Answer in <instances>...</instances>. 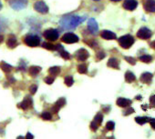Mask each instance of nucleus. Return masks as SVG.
I'll list each match as a JSON object with an SVG mask.
<instances>
[{
  "mask_svg": "<svg viewBox=\"0 0 155 139\" xmlns=\"http://www.w3.org/2000/svg\"><path fill=\"white\" fill-rule=\"evenodd\" d=\"M139 59L141 61V62H144V63H150L152 61V57L150 55H143V56H140L139 57Z\"/></svg>",
  "mask_w": 155,
  "mask_h": 139,
  "instance_id": "cd10ccee",
  "label": "nucleus"
},
{
  "mask_svg": "<svg viewBox=\"0 0 155 139\" xmlns=\"http://www.w3.org/2000/svg\"><path fill=\"white\" fill-rule=\"evenodd\" d=\"M18 70H20V71L25 72V71H26V64H25L24 62H21V63H20V66H19L18 68Z\"/></svg>",
  "mask_w": 155,
  "mask_h": 139,
  "instance_id": "ea45409f",
  "label": "nucleus"
},
{
  "mask_svg": "<svg viewBox=\"0 0 155 139\" xmlns=\"http://www.w3.org/2000/svg\"><path fill=\"white\" fill-rule=\"evenodd\" d=\"M8 27V20L0 17V32H4Z\"/></svg>",
  "mask_w": 155,
  "mask_h": 139,
  "instance_id": "a878e982",
  "label": "nucleus"
},
{
  "mask_svg": "<svg viewBox=\"0 0 155 139\" xmlns=\"http://www.w3.org/2000/svg\"><path fill=\"white\" fill-rule=\"evenodd\" d=\"M148 118L147 117H143V116H139V117H136L135 118V121L138 123V124H140V125H143V124H145L148 120H147Z\"/></svg>",
  "mask_w": 155,
  "mask_h": 139,
  "instance_id": "7c9ffc66",
  "label": "nucleus"
},
{
  "mask_svg": "<svg viewBox=\"0 0 155 139\" xmlns=\"http://www.w3.org/2000/svg\"><path fill=\"white\" fill-rule=\"evenodd\" d=\"M137 7H138V2L136 0H125L123 3V8L129 11H133L134 9L137 8Z\"/></svg>",
  "mask_w": 155,
  "mask_h": 139,
  "instance_id": "9b49d317",
  "label": "nucleus"
},
{
  "mask_svg": "<svg viewBox=\"0 0 155 139\" xmlns=\"http://www.w3.org/2000/svg\"><path fill=\"white\" fill-rule=\"evenodd\" d=\"M88 45H89L92 48H98V43L96 42V41H94V40H91V41H89V42H87V41H85Z\"/></svg>",
  "mask_w": 155,
  "mask_h": 139,
  "instance_id": "e433bc0d",
  "label": "nucleus"
},
{
  "mask_svg": "<svg viewBox=\"0 0 155 139\" xmlns=\"http://www.w3.org/2000/svg\"><path fill=\"white\" fill-rule=\"evenodd\" d=\"M41 71V67L40 66H30L29 68V75L32 76V77H35L37 76V74Z\"/></svg>",
  "mask_w": 155,
  "mask_h": 139,
  "instance_id": "412c9836",
  "label": "nucleus"
},
{
  "mask_svg": "<svg viewBox=\"0 0 155 139\" xmlns=\"http://www.w3.org/2000/svg\"><path fill=\"white\" fill-rule=\"evenodd\" d=\"M125 60L132 66H134L136 64V59L131 57H125Z\"/></svg>",
  "mask_w": 155,
  "mask_h": 139,
  "instance_id": "f704fd0d",
  "label": "nucleus"
},
{
  "mask_svg": "<svg viewBox=\"0 0 155 139\" xmlns=\"http://www.w3.org/2000/svg\"><path fill=\"white\" fill-rule=\"evenodd\" d=\"M10 7L17 11L24 9L27 6V0H9Z\"/></svg>",
  "mask_w": 155,
  "mask_h": 139,
  "instance_id": "39448f33",
  "label": "nucleus"
},
{
  "mask_svg": "<svg viewBox=\"0 0 155 139\" xmlns=\"http://www.w3.org/2000/svg\"><path fill=\"white\" fill-rule=\"evenodd\" d=\"M43 36H44V37L47 40L51 41V42H54V41H56V40L59 39V37H60V32L57 29L50 28V29H47L44 32Z\"/></svg>",
  "mask_w": 155,
  "mask_h": 139,
  "instance_id": "20e7f679",
  "label": "nucleus"
},
{
  "mask_svg": "<svg viewBox=\"0 0 155 139\" xmlns=\"http://www.w3.org/2000/svg\"><path fill=\"white\" fill-rule=\"evenodd\" d=\"M0 66H1V69L5 72V73H10L11 71H12V69H13V67H12V66H10V65H8V63H6V62H4V61H2L1 62V64H0Z\"/></svg>",
  "mask_w": 155,
  "mask_h": 139,
  "instance_id": "4be33fe9",
  "label": "nucleus"
},
{
  "mask_svg": "<svg viewBox=\"0 0 155 139\" xmlns=\"http://www.w3.org/2000/svg\"><path fill=\"white\" fill-rule=\"evenodd\" d=\"M134 37L131 35H125L121 36L118 39V42L120 44V45L124 49H129L131 46L134 44Z\"/></svg>",
  "mask_w": 155,
  "mask_h": 139,
  "instance_id": "f03ea898",
  "label": "nucleus"
},
{
  "mask_svg": "<svg viewBox=\"0 0 155 139\" xmlns=\"http://www.w3.org/2000/svg\"><path fill=\"white\" fill-rule=\"evenodd\" d=\"M133 112H134V109H133V108H131V107H130L129 109H127L126 111H124L123 115H124V116H128V115H131V114H132Z\"/></svg>",
  "mask_w": 155,
  "mask_h": 139,
  "instance_id": "a19ab883",
  "label": "nucleus"
},
{
  "mask_svg": "<svg viewBox=\"0 0 155 139\" xmlns=\"http://www.w3.org/2000/svg\"><path fill=\"white\" fill-rule=\"evenodd\" d=\"M152 45H153V48L155 49V41H154V42L152 43Z\"/></svg>",
  "mask_w": 155,
  "mask_h": 139,
  "instance_id": "8fccbe9b",
  "label": "nucleus"
},
{
  "mask_svg": "<svg viewBox=\"0 0 155 139\" xmlns=\"http://www.w3.org/2000/svg\"><path fill=\"white\" fill-rule=\"evenodd\" d=\"M79 36L73 33H66L61 37V41L66 44H74V43L79 42Z\"/></svg>",
  "mask_w": 155,
  "mask_h": 139,
  "instance_id": "423d86ee",
  "label": "nucleus"
},
{
  "mask_svg": "<svg viewBox=\"0 0 155 139\" xmlns=\"http://www.w3.org/2000/svg\"><path fill=\"white\" fill-rule=\"evenodd\" d=\"M37 90V86L36 85H30V87H29V91H30V93H31L32 95H35V94H36Z\"/></svg>",
  "mask_w": 155,
  "mask_h": 139,
  "instance_id": "4c0bfd02",
  "label": "nucleus"
},
{
  "mask_svg": "<svg viewBox=\"0 0 155 139\" xmlns=\"http://www.w3.org/2000/svg\"><path fill=\"white\" fill-rule=\"evenodd\" d=\"M89 57V54L85 48H80L75 53V57L77 58L78 61H85L88 59Z\"/></svg>",
  "mask_w": 155,
  "mask_h": 139,
  "instance_id": "1a4fd4ad",
  "label": "nucleus"
},
{
  "mask_svg": "<svg viewBox=\"0 0 155 139\" xmlns=\"http://www.w3.org/2000/svg\"><path fill=\"white\" fill-rule=\"evenodd\" d=\"M144 9L147 12H155V0H146L144 3Z\"/></svg>",
  "mask_w": 155,
  "mask_h": 139,
  "instance_id": "dca6fc26",
  "label": "nucleus"
},
{
  "mask_svg": "<svg viewBox=\"0 0 155 139\" xmlns=\"http://www.w3.org/2000/svg\"><path fill=\"white\" fill-rule=\"evenodd\" d=\"M93 1H100V0H93Z\"/></svg>",
  "mask_w": 155,
  "mask_h": 139,
  "instance_id": "603ef678",
  "label": "nucleus"
},
{
  "mask_svg": "<svg viewBox=\"0 0 155 139\" xmlns=\"http://www.w3.org/2000/svg\"><path fill=\"white\" fill-rule=\"evenodd\" d=\"M65 105H66V99H65L64 97H60V98L55 103V105L52 107V108H51V111H52L53 113H55V114H57V113L60 111V109L61 107H63Z\"/></svg>",
  "mask_w": 155,
  "mask_h": 139,
  "instance_id": "ddd939ff",
  "label": "nucleus"
},
{
  "mask_svg": "<svg viewBox=\"0 0 155 139\" xmlns=\"http://www.w3.org/2000/svg\"><path fill=\"white\" fill-rule=\"evenodd\" d=\"M3 41H4V36L2 35H0V44H1Z\"/></svg>",
  "mask_w": 155,
  "mask_h": 139,
  "instance_id": "a18cd8bd",
  "label": "nucleus"
},
{
  "mask_svg": "<svg viewBox=\"0 0 155 139\" xmlns=\"http://www.w3.org/2000/svg\"><path fill=\"white\" fill-rule=\"evenodd\" d=\"M131 104V100L127 99V98H123V97H120L117 99V105L121 107H126L128 106H130Z\"/></svg>",
  "mask_w": 155,
  "mask_h": 139,
  "instance_id": "aec40b11",
  "label": "nucleus"
},
{
  "mask_svg": "<svg viewBox=\"0 0 155 139\" xmlns=\"http://www.w3.org/2000/svg\"><path fill=\"white\" fill-rule=\"evenodd\" d=\"M54 80H55V78L54 77H52V76H47V77H45V79H44V81L47 84V85H51L53 82H54Z\"/></svg>",
  "mask_w": 155,
  "mask_h": 139,
  "instance_id": "c9c22d12",
  "label": "nucleus"
},
{
  "mask_svg": "<svg viewBox=\"0 0 155 139\" xmlns=\"http://www.w3.org/2000/svg\"><path fill=\"white\" fill-rule=\"evenodd\" d=\"M17 139H25V138H24L23 136H21V135H19V136H18V137Z\"/></svg>",
  "mask_w": 155,
  "mask_h": 139,
  "instance_id": "09e8293b",
  "label": "nucleus"
},
{
  "mask_svg": "<svg viewBox=\"0 0 155 139\" xmlns=\"http://www.w3.org/2000/svg\"><path fill=\"white\" fill-rule=\"evenodd\" d=\"M106 57V54L103 52V51H98L97 54H96V57H97V59L98 60H101V59H103Z\"/></svg>",
  "mask_w": 155,
  "mask_h": 139,
  "instance_id": "72a5a7b5",
  "label": "nucleus"
},
{
  "mask_svg": "<svg viewBox=\"0 0 155 139\" xmlns=\"http://www.w3.org/2000/svg\"><path fill=\"white\" fill-rule=\"evenodd\" d=\"M34 138V135L30 133H27V135H26V139H33Z\"/></svg>",
  "mask_w": 155,
  "mask_h": 139,
  "instance_id": "37998d69",
  "label": "nucleus"
},
{
  "mask_svg": "<svg viewBox=\"0 0 155 139\" xmlns=\"http://www.w3.org/2000/svg\"><path fill=\"white\" fill-rule=\"evenodd\" d=\"M111 1H112V2H120V1H121V0H111Z\"/></svg>",
  "mask_w": 155,
  "mask_h": 139,
  "instance_id": "49530a36",
  "label": "nucleus"
},
{
  "mask_svg": "<svg viewBox=\"0 0 155 139\" xmlns=\"http://www.w3.org/2000/svg\"><path fill=\"white\" fill-rule=\"evenodd\" d=\"M2 8H3V5H2L1 1H0V10H1V9H2Z\"/></svg>",
  "mask_w": 155,
  "mask_h": 139,
  "instance_id": "de8ad7c7",
  "label": "nucleus"
},
{
  "mask_svg": "<svg viewBox=\"0 0 155 139\" xmlns=\"http://www.w3.org/2000/svg\"><path fill=\"white\" fill-rule=\"evenodd\" d=\"M86 20V17H79L75 15H68L63 17L60 21V26L64 30H73L79 24Z\"/></svg>",
  "mask_w": 155,
  "mask_h": 139,
  "instance_id": "f257e3e1",
  "label": "nucleus"
},
{
  "mask_svg": "<svg viewBox=\"0 0 155 139\" xmlns=\"http://www.w3.org/2000/svg\"><path fill=\"white\" fill-rule=\"evenodd\" d=\"M18 45V40H17V37L14 36V35H9L8 39H7V45H8V48L13 49L15 48H17Z\"/></svg>",
  "mask_w": 155,
  "mask_h": 139,
  "instance_id": "2eb2a0df",
  "label": "nucleus"
},
{
  "mask_svg": "<svg viewBox=\"0 0 155 139\" xmlns=\"http://www.w3.org/2000/svg\"><path fill=\"white\" fill-rule=\"evenodd\" d=\"M100 36L105 40H114L117 38V36L114 32L110 30H103L100 33Z\"/></svg>",
  "mask_w": 155,
  "mask_h": 139,
  "instance_id": "4468645a",
  "label": "nucleus"
},
{
  "mask_svg": "<svg viewBox=\"0 0 155 139\" xmlns=\"http://www.w3.org/2000/svg\"><path fill=\"white\" fill-rule=\"evenodd\" d=\"M115 127V123L112 122V121H109L107 124H106V129L109 130V131H112Z\"/></svg>",
  "mask_w": 155,
  "mask_h": 139,
  "instance_id": "473e14b6",
  "label": "nucleus"
},
{
  "mask_svg": "<svg viewBox=\"0 0 155 139\" xmlns=\"http://www.w3.org/2000/svg\"><path fill=\"white\" fill-rule=\"evenodd\" d=\"M107 66L109 67H111V68L120 69V61L115 57H111V58L109 59V61L107 63Z\"/></svg>",
  "mask_w": 155,
  "mask_h": 139,
  "instance_id": "6ab92c4d",
  "label": "nucleus"
},
{
  "mask_svg": "<svg viewBox=\"0 0 155 139\" xmlns=\"http://www.w3.org/2000/svg\"><path fill=\"white\" fill-rule=\"evenodd\" d=\"M48 73L51 76H58L60 73V66H52L48 69Z\"/></svg>",
  "mask_w": 155,
  "mask_h": 139,
  "instance_id": "393cba45",
  "label": "nucleus"
},
{
  "mask_svg": "<svg viewBox=\"0 0 155 139\" xmlns=\"http://www.w3.org/2000/svg\"><path fill=\"white\" fill-rule=\"evenodd\" d=\"M88 29L89 30V32L92 35H97L98 31V23L96 22V20L94 18H89L88 21Z\"/></svg>",
  "mask_w": 155,
  "mask_h": 139,
  "instance_id": "9d476101",
  "label": "nucleus"
},
{
  "mask_svg": "<svg viewBox=\"0 0 155 139\" xmlns=\"http://www.w3.org/2000/svg\"><path fill=\"white\" fill-rule=\"evenodd\" d=\"M78 72L79 74H87L88 73V66L86 64H80L78 66Z\"/></svg>",
  "mask_w": 155,
  "mask_h": 139,
  "instance_id": "bb28decb",
  "label": "nucleus"
},
{
  "mask_svg": "<svg viewBox=\"0 0 155 139\" xmlns=\"http://www.w3.org/2000/svg\"><path fill=\"white\" fill-rule=\"evenodd\" d=\"M24 43L27 45L30 46V48H36V46H38L40 44V37L37 35L27 34L24 37Z\"/></svg>",
  "mask_w": 155,
  "mask_h": 139,
  "instance_id": "7ed1b4c3",
  "label": "nucleus"
},
{
  "mask_svg": "<svg viewBox=\"0 0 155 139\" xmlns=\"http://www.w3.org/2000/svg\"><path fill=\"white\" fill-rule=\"evenodd\" d=\"M42 46L44 48L47 49V50H56L57 49V46L55 45H53L52 43H49V42H44L42 44Z\"/></svg>",
  "mask_w": 155,
  "mask_h": 139,
  "instance_id": "b1692460",
  "label": "nucleus"
},
{
  "mask_svg": "<svg viewBox=\"0 0 155 139\" xmlns=\"http://www.w3.org/2000/svg\"><path fill=\"white\" fill-rule=\"evenodd\" d=\"M64 82H65V85H66L67 86H71V85H73V83H74L73 76H67L65 77Z\"/></svg>",
  "mask_w": 155,
  "mask_h": 139,
  "instance_id": "c85d7f7f",
  "label": "nucleus"
},
{
  "mask_svg": "<svg viewBox=\"0 0 155 139\" xmlns=\"http://www.w3.org/2000/svg\"><path fill=\"white\" fill-rule=\"evenodd\" d=\"M98 124L95 122V121H93V122H91L90 123V129L92 130V131H96L97 129H98Z\"/></svg>",
  "mask_w": 155,
  "mask_h": 139,
  "instance_id": "58836bf2",
  "label": "nucleus"
},
{
  "mask_svg": "<svg viewBox=\"0 0 155 139\" xmlns=\"http://www.w3.org/2000/svg\"><path fill=\"white\" fill-rule=\"evenodd\" d=\"M34 9L40 14H47L48 7L43 1H37L34 4Z\"/></svg>",
  "mask_w": 155,
  "mask_h": 139,
  "instance_id": "0eeeda50",
  "label": "nucleus"
},
{
  "mask_svg": "<svg viewBox=\"0 0 155 139\" xmlns=\"http://www.w3.org/2000/svg\"><path fill=\"white\" fill-rule=\"evenodd\" d=\"M41 117L44 119V120H51V118H52V116H51V114L47 111H45L41 114Z\"/></svg>",
  "mask_w": 155,
  "mask_h": 139,
  "instance_id": "c756f323",
  "label": "nucleus"
},
{
  "mask_svg": "<svg viewBox=\"0 0 155 139\" xmlns=\"http://www.w3.org/2000/svg\"><path fill=\"white\" fill-rule=\"evenodd\" d=\"M32 106H33V100L29 97H26V98L20 104H18V107L22 108L23 110H27L28 108L32 107Z\"/></svg>",
  "mask_w": 155,
  "mask_h": 139,
  "instance_id": "f8f14e48",
  "label": "nucleus"
},
{
  "mask_svg": "<svg viewBox=\"0 0 155 139\" xmlns=\"http://www.w3.org/2000/svg\"><path fill=\"white\" fill-rule=\"evenodd\" d=\"M152 74L151 73H149V72H146V73H143L141 76H140V82L141 83H144V84H150L151 82V79H152Z\"/></svg>",
  "mask_w": 155,
  "mask_h": 139,
  "instance_id": "a211bd4d",
  "label": "nucleus"
},
{
  "mask_svg": "<svg viewBox=\"0 0 155 139\" xmlns=\"http://www.w3.org/2000/svg\"><path fill=\"white\" fill-rule=\"evenodd\" d=\"M125 80L127 83H131L133 81L136 80V76H134V74L131 71H127L125 74Z\"/></svg>",
  "mask_w": 155,
  "mask_h": 139,
  "instance_id": "5701e85b",
  "label": "nucleus"
},
{
  "mask_svg": "<svg viewBox=\"0 0 155 139\" xmlns=\"http://www.w3.org/2000/svg\"><path fill=\"white\" fill-rule=\"evenodd\" d=\"M137 99H140V96H138L137 97Z\"/></svg>",
  "mask_w": 155,
  "mask_h": 139,
  "instance_id": "3c124183",
  "label": "nucleus"
},
{
  "mask_svg": "<svg viewBox=\"0 0 155 139\" xmlns=\"http://www.w3.org/2000/svg\"><path fill=\"white\" fill-rule=\"evenodd\" d=\"M56 46H57V49H56V50H58V51L60 52V57H61L62 58H64L65 60L70 59V55H69V53L67 52L66 50H64L63 46H62L61 45L59 44V45H57Z\"/></svg>",
  "mask_w": 155,
  "mask_h": 139,
  "instance_id": "f3484780",
  "label": "nucleus"
},
{
  "mask_svg": "<svg viewBox=\"0 0 155 139\" xmlns=\"http://www.w3.org/2000/svg\"><path fill=\"white\" fill-rule=\"evenodd\" d=\"M150 100V102H151L152 105H155V96H152Z\"/></svg>",
  "mask_w": 155,
  "mask_h": 139,
  "instance_id": "c03bdc74",
  "label": "nucleus"
},
{
  "mask_svg": "<svg viewBox=\"0 0 155 139\" xmlns=\"http://www.w3.org/2000/svg\"><path fill=\"white\" fill-rule=\"evenodd\" d=\"M102 120H103V116H102L100 113H98V114L95 116V118H94V121H95L98 125L102 123Z\"/></svg>",
  "mask_w": 155,
  "mask_h": 139,
  "instance_id": "2f4dec72",
  "label": "nucleus"
},
{
  "mask_svg": "<svg viewBox=\"0 0 155 139\" xmlns=\"http://www.w3.org/2000/svg\"><path fill=\"white\" fill-rule=\"evenodd\" d=\"M152 36L151 31L147 27H141L137 32V36L140 39H149Z\"/></svg>",
  "mask_w": 155,
  "mask_h": 139,
  "instance_id": "6e6552de",
  "label": "nucleus"
},
{
  "mask_svg": "<svg viewBox=\"0 0 155 139\" xmlns=\"http://www.w3.org/2000/svg\"><path fill=\"white\" fill-rule=\"evenodd\" d=\"M150 124L151 127H152L153 129H155V119H154V118L150 119Z\"/></svg>",
  "mask_w": 155,
  "mask_h": 139,
  "instance_id": "79ce46f5",
  "label": "nucleus"
}]
</instances>
